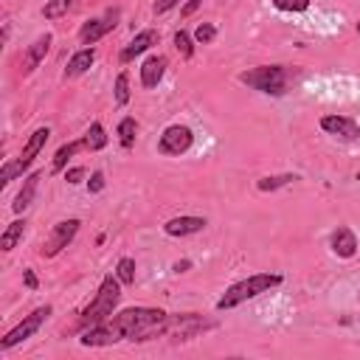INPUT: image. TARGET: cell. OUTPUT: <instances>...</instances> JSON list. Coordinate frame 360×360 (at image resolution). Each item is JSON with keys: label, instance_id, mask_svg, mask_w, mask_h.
Listing matches in <instances>:
<instances>
[{"label": "cell", "instance_id": "cell-1", "mask_svg": "<svg viewBox=\"0 0 360 360\" xmlns=\"http://www.w3.org/2000/svg\"><path fill=\"white\" fill-rule=\"evenodd\" d=\"M118 301H121V282H118V276H104V279H102V284H99L96 298L82 310L79 326H82V329H88V326H93V324L107 321V318L116 312Z\"/></svg>", "mask_w": 360, "mask_h": 360}, {"label": "cell", "instance_id": "cell-2", "mask_svg": "<svg viewBox=\"0 0 360 360\" xmlns=\"http://www.w3.org/2000/svg\"><path fill=\"white\" fill-rule=\"evenodd\" d=\"M279 284H282V276L279 273H256V276H248V279H242V282H237V284H231L226 290V296L217 301V310L220 312L234 310V307H240V304H245V301H251V298H256V296H262V293H268L270 287H279Z\"/></svg>", "mask_w": 360, "mask_h": 360}, {"label": "cell", "instance_id": "cell-3", "mask_svg": "<svg viewBox=\"0 0 360 360\" xmlns=\"http://www.w3.org/2000/svg\"><path fill=\"white\" fill-rule=\"evenodd\" d=\"M240 82L251 90H259L265 96H284L287 93V71L282 65H259L245 74H240Z\"/></svg>", "mask_w": 360, "mask_h": 360}, {"label": "cell", "instance_id": "cell-4", "mask_svg": "<svg viewBox=\"0 0 360 360\" xmlns=\"http://www.w3.org/2000/svg\"><path fill=\"white\" fill-rule=\"evenodd\" d=\"M51 315V307L46 304V307H40V310H34L32 315H26L15 329H9L6 335H4V340H0V349L4 352H9L12 346H18V343H23V340H29L43 324H46V318Z\"/></svg>", "mask_w": 360, "mask_h": 360}, {"label": "cell", "instance_id": "cell-5", "mask_svg": "<svg viewBox=\"0 0 360 360\" xmlns=\"http://www.w3.org/2000/svg\"><path fill=\"white\" fill-rule=\"evenodd\" d=\"M192 144H195V132L189 127L172 124V127L163 130V135L158 141V152L160 155H184V152L192 149Z\"/></svg>", "mask_w": 360, "mask_h": 360}, {"label": "cell", "instance_id": "cell-6", "mask_svg": "<svg viewBox=\"0 0 360 360\" xmlns=\"http://www.w3.org/2000/svg\"><path fill=\"white\" fill-rule=\"evenodd\" d=\"M79 226H82L79 220H62V223H57V226L51 228V234H48L46 245L40 248V254H43L46 259H54L57 254H62V251L74 242V237H76Z\"/></svg>", "mask_w": 360, "mask_h": 360}, {"label": "cell", "instance_id": "cell-7", "mask_svg": "<svg viewBox=\"0 0 360 360\" xmlns=\"http://www.w3.org/2000/svg\"><path fill=\"white\" fill-rule=\"evenodd\" d=\"M116 23H118V12H116V9H110L104 18L88 20V23L79 29V43H82V46H93V43H99L104 34H110V32L116 29Z\"/></svg>", "mask_w": 360, "mask_h": 360}, {"label": "cell", "instance_id": "cell-8", "mask_svg": "<svg viewBox=\"0 0 360 360\" xmlns=\"http://www.w3.org/2000/svg\"><path fill=\"white\" fill-rule=\"evenodd\" d=\"M321 130L329 132V135H338L343 141H357L360 138V127L357 121L346 118V116H324L321 118Z\"/></svg>", "mask_w": 360, "mask_h": 360}, {"label": "cell", "instance_id": "cell-9", "mask_svg": "<svg viewBox=\"0 0 360 360\" xmlns=\"http://www.w3.org/2000/svg\"><path fill=\"white\" fill-rule=\"evenodd\" d=\"M160 43V34L155 32V29H146V32H141V34H135L130 43H127V48L121 51V62H132L135 57H141V54H146L152 46H158Z\"/></svg>", "mask_w": 360, "mask_h": 360}, {"label": "cell", "instance_id": "cell-10", "mask_svg": "<svg viewBox=\"0 0 360 360\" xmlns=\"http://www.w3.org/2000/svg\"><path fill=\"white\" fill-rule=\"evenodd\" d=\"M51 43H54V37H51V34H43V37H37V40L29 46V51L23 54V68H20L23 76H29V74H34V71L40 68V62L46 60Z\"/></svg>", "mask_w": 360, "mask_h": 360}, {"label": "cell", "instance_id": "cell-11", "mask_svg": "<svg viewBox=\"0 0 360 360\" xmlns=\"http://www.w3.org/2000/svg\"><path fill=\"white\" fill-rule=\"evenodd\" d=\"M48 138H51V130H48V127H40V130H34V132H32V138L26 141V146H23V152H20V158H18L20 172H26V169L32 166V160L43 152V146L48 144Z\"/></svg>", "mask_w": 360, "mask_h": 360}, {"label": "cell", "instance_id": "cell-12", "mask_svg": "<svg viewBox=\"0 0 360 360\" xmlns=\"http://www.w3.org/2000/svg\"><path fill=\"white\" fill-rule=\"evenodd\" d=\"M206 228V220L203 217H172L163 231L169 237H192V234H200Z\"/></svg>", "mask_w": 360, "mask_h": 360}, {"label": "cell", "instance_id": "cell-13", "mask_svg": "<svg viewBox=\"0 0 360 360\" xmlns=\"http://www.w3.org/2000/svg\"><path fill=\"white\" fill-rule=\"evenodd\" d=\"M332 254L335 256H340V259H352L354 254H357V237H354V231L352 228H346V226H340L335 234H332Z\"/></svg>", "mask_w": 360, "mask_h": 360}, {"label": "cell", "instance_id": "cell-14", "mask_svg": "<svg viewBox=\"0 0 360 360\" xmlns=\"http://www.w3.org/2000/svg\"><path fill=\"white\" fill-rule=\"evenodd\" d=\"M163 74H166V57L152 54L141 65V85L144 88H158V82L163 79Z\"/></svg>", "mask_w": 360, "mask_h": 360}, {"label": "cell", "instance_id": "cell-15", "mask_svg": "<svg viewBox=\"0 0 360 360\" xmlns=\"http://www.w3.org/2000/svg\"><path fill=\"white\" fill-rule=\"evenodd\" d=\"M40 180H43V172H32V174L23 180V189H20V195H18V198H15V203H12V209H15L18 214H23V212L34 203V195H37Z\"/></svg>", "mask_w": 360, "mask_h": 360}, {"label": "cell", "instance_id": "cell-16", "mask_svg": "<svg viewBox=\"0 0 360 360\" xmlns=\"http://www.w3.org/2000/svg\"><path fill=\"white\" fill-rule=\"evenodd\" d=\"M93 60H96V51L93 48H82V51H76L71 60H68V68H65V79H74V76H82L90 65H93Z\"/></svg>", "mask_w": 360, "mask_h": 360}, {"label": "cell", "instance_id": "cell-17", "mask_svg": "<svg viewBox=\"0 0 360 360\" xmlns=\"http://www.w3.org/2000/svg\"><path fill=\"white\" fill-rule=\"evenodd\" d=\"M23 234H26V220H15V223H9V228L4 231V237H0V251H15L18 248V242L23 240Z\"/></svg>", "mask_w": 360, "mask_h": 360}, {"label": "cell", "instance_id": "cell-18", "mask_svg": "<svg viewBox=\"0 0 360 360\" xmlns=\"http://www.w3.org/2000/svg\"><path fill=\"white\" fill-rule=\"evenodd\" d=\"M104 146H107V132H104V127H102L99 121H93L90 130H88V135H85V149L99 152V149H104Z\"/></svg>", "mask_w": 360, "mask_h": 360}, {"label": "cell", "instance_id": "cell-19", "mask_svg": "<svg viewBox=\"0 0 360 360\" xmlns=\"http://www.w3.org/2000/svg\"><path fill=\"white\" fill-rule=\"evenodd\" d=\"M82 146H85V141H71V144L60 146V149H57V155H54V172H62V169L68 166V160H71Z\"/></svg>", "mask_w": 360, "mask_h": 360}, {"label": "cell", "instance_id": "cell-20", "mask_svg": "<svg viewBox=\"0 0 360 360\" xmlns=\"http://www.w3.org/2000/svg\"><path fill=\"white\" fill-rule=\"evenodd\" d=\"M135 132H138V121L132 116L121 118V124H118V141H121L124 149H130L135 144Z\"/></svg>", "mask_w": 360, "mask_h": 360}, {"label": "cell", "instance_id": "cell-21", "mask_svg": "<svg viewBox=\"0 0 360 360\" xmlns=\"http://www.w3.org/2000/svg\"><path fill=\"white\" fill-rule=\"evenodd\" d=\"M116 276H118V282H121V284H135V262H132L130 256L118 259V265H116Z\"/></svg>", "mask_w": 360, "mask_h": 360}, {"label": "cell", "instance_id": "cell-22", "mask_svg": "<svg viewBox=\"0 0 360 360\" xmlns=\"http://www.w3.org/2000/svg\"><path fill=\"white\" fill-rule=\"evenodd\" d=\"M290 180H296V174H279V177H262L259 184H256V189L259 192H276V189H282V186H287Z\"/></svg>", "mask_w": 360, "mask_h": 360}, {"label": "cell", "instance_id": "cell-23", "mask_svg": "<svg viewBox=\"0 0 360 360\" xmlns=\"http://www.w3.org/2000/svg\"><path fill=\"white\" fill-rule=\"evenodd\" d=\"M71 6H74V0H48L46 9H43V15H46L48 20H57V18L68 15V9H71Z\"/></svg>", "mask_w": 360, "mask_h": 360}, {"label": "cell", "instance_id": "cell-24", "mask_svg": "<svg viewBox=\"0 0 360 360\" xmlns=\"http://www.w3.org/2000/svg\"><path fill=\"white\" fill-rule=\"evenodd\" d=\"M174 48L180 51V57H184V60H192V54H195L192 37H189L186 32H177V34H174Z\"/></svg>", "mask_w": 360, "mask_h": 360}, {"label": "cell", "instance_id": "cell-25", "mask_svg": "<svg viewBox=\"0 0 360 360\" xmlns=\"http://www.w3.org/2000/svg\"><path fill=\"white\" fill-rule=\"evenodd\" d=\"M273 6L279 12H307L310 0H273Z\"/></svg>", "mask_w": 360, "mask_h": 360}, {"label": "cell", "instance_id": "cell-26", "mask_svg": "<svg viewBox=\"0 0 360 360\" xmlns=\"http://www.w3.org/2000/svg\"><path fill=\"white\" fill-rule=\"evenodd\" d=\"M116 102L118 104L130 102V76L127 74H118V79H116Z\"/></svg>", "mask_w": 360, "mask_h": 360}, {"label": "cell", "instance_id": "cell-27", "mask_svg": "<svg viewBox=\"0 0 360 360\" xmlns=\"http://www.w3.org/2000/svg\"><path fill=\"white\" fill-rule=\"evenodd\" d=\"M214 37H217V29H214L212 23H200V26L195 29V40H198V43H203V46L214 43Z\"/></svg>", "mask_w": 360, "mask_h": 360}, {"label": "cell", "instance_id": "cell-28", "mask_svg": "<svg viewBox=\"0 0 360 360\" xmlns=\"http://www.w3.org/2000/svg\"><path fill=\"white\" fill-rule=\"evenodd\" d=\"M88 189H90L93 195L104 189V174H102V172H93V174H90V180H88Z\"/></svg>", "mask_w": 360, "mask_h": 360}, {"label": "cell", "instance_id": "cell-29", "mask_svg": "<svg viewBox=\"0 0 360 360\" xmlns=\"http://www.w3.org/2000/svg\"><path fill=\"white\" fill-rule=\"evenodd\" d=\"M82 177H85V169H82V166H74V169L65 172V180H68V184H74V186L82 184Z\"/></svg>", "mask_w": 360, "mask_h": 360}, {"label": "cell", "instance_id": "cell-30", "mask_svg": "<svg viewBox=\"0 0 360 360\" xmlns=\"http://www.w3.org/2000/svg\"><path fill=\"white\" fill-rule=\"evenodd\" d=\"M180 0H155V15H166L169 9H174Z\"/></svg>", "mask_w": 360, "mask_h": 360}, {"label": "cell", "instance_id": "cell-31", "mask_svg": "<svg viewBox=\"0 0 360 360\" xmlns=\"http://www.w3.org/2000/svg\"><path fill=\"white\" fill-rule=\"evenodd\" d=\"M23 282H26L29 290H37V284H40L37 276H34V270H23Z\"/></svg>", "mask_w": 360, "mask_h": 360}, {"label": "cell", "instance_id": "cell-32", "mask_svg": "<svg viewBox=\"0 0 360 360\" xmlns=\"http://www.w3.org/2000/svg\"><path fill=\"white\" fill-rule=\"evenodd\" d=\"M200 6H203V0H189V4L184 6V12H180V15H184V18H189V15H192V12H198Z\"/></svg>", "mask_w": 360, "mask_h": 360}, {"label": "cell", "instance_id": "cell-33", "mask_svg": "<svg viewBox=\"0 0 360 360\" xmlns=\"http://www.w3.org/2000/svg\"><path fill=\"white\" fill-rule=\"evenodd\" d=\"M189 268H192V262H189V259H184V262H174V268H172V270H174V273H186Z\"/></svg>", "mask_w": 360, "mask_h": 360}]
</instances>
